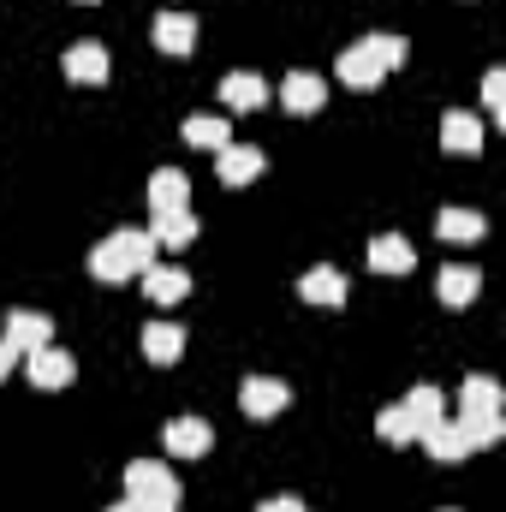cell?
<instances>
[{"mask_svg":"<svg viewBox=\"0 0 506 512\" xmlns=\"http://www.w3.org/2000/svg\"><path fill=\"white\" fill-rule=\"evenodd\" d=\"M501 411H459V435H465V447H489V441H501Z\"/></svg>","mask_w":506,"mask_h":512,"instance_id":"603a6c76","label":"cell"},{"mask_svg":"<svg viewBox=\"0 0 506 512\" xmlns=\"http://www.w3.org/2000/svg\"><path fill=\"white\" fill-rule=\"evenodd\" d=\"M0 340H6L12 352H42V346L54 340V322H48V316H36V310H12Z\"/></svg>","mask_w":506,"mask_h":512,"instance_id":"3957f363","label":"cell"},{"mask_svg":"<svg viewBox=\"0 0 506 512\" xmlns=\"http://www.w3.org/2000/svg\"><path fill=\"white\" fill-rule=\"evenodd\" d=\"M161 441H167L179 459H203L215 435H209V423H203V417H173V423L161 429Z\"/></svg>","mask_w":506,"mask_h":512,"instance_id":"5b68a950","label":"cell"},{"mask_svg":"<svg viewBox=\"0 0 506 512\" xmlns=\"http://www.w3.org/2000/svg\"><path fill=\"white\" fill-rule=\"evenodd\" d=\"M417 256H411V245L399 239V233H381L376 245H370V268H381V274H405Z\"/></svg>","mask_w":506,"mask_h":512,"instance_id":"44dd1931","label":"cell"},{"mask_svg":"<svg viewBox=\"0 0 506 512\" xmlns=\"http://www.w3.org/2000/svg\"><path fill=\"white\" fill-rule=\"evenodd\" d=\"M459 411H501V387L489 382V376H471L465 393H459Z\"/></svg>","mask_w":506,"mask_h":512,"instance_id":"484cf974","label":"cell"},{"mask_svg":"<svg viewBox=\"0 0 506 512\" xmlns=\"http://www.w3.org/2000/svg\"><path fill=\"white\" fill-rule=\"evenodd\" d=\"M298 292H304V304L340 310V304H346V274H340V268H310V274L298 280Z\"/></svg>","mask_w":506,"mask_h":512,"instance_id":"ba28073f","label":"cell"},{"mask_svg":"<svg viewBox=\"0 0 506 512\" xmlns=\"http://www.w3.org/2000/svg\"><path fill=\"white\" fill-rule=\"evenodd\" d=\"M30 382H36V387H66V382H72V358H66V352H54V346L30 352Z\"/></svg>","mask_w":506,"mask_h":512,"instance_id":"ffe728a7","label":"cell"},{"mask_svg":"<svg viewBox=\"0 0 506 512\" xmlns=\"http://www.w3.org/2000/svg\"><path fill=\"white\" fill-rule=\"evenodd\" d=\"M399 411H405V423H411V441H417L423 429H435V423H441V393H435V387H411Z\"/></svg>","mask_w":506,"mask_h":512,"instance_id":"e0dca14e","label":"cell"},{"mask_svg":"<svg viewBox=\"0 0 506 512\" xmlns=\"http://www.w3.org/2000/svg\"><path fill=\"white\" fill-rule=\"evenodd\" d=\"M256 512H304V501H292V495H280V501H262Z\"/></svg>","mask_w":506,"mask_h":512,"instance_id":"f546056e","label":"cell"},{"mask_svg":"<svg viewBox=\"0 0 506 512\" xmlns=\"http://www.w3.org/2000/svg\"><path fill=\"white\" fill-rule=\"evenodd\" d=\"M215 173H221V185H251L256 173H262V149H251V143L215 149Z\"/></svg>","mask_w":506,"mask_h":512,"instance_id":"277c9868","label":"cell"},{"mask_svg":"<svg viewBox=\"0 0 506 512\" xmlns=\"http://www.w3.org/2000/svg\"><path fill=\"white\" fill-rule=\"evenodd\" d=\"M483 102H489V114H495V120H506L501 108H506V72H489V78H483Z\"/></svg>","mask_w":506,"mask_h":512,"instance_id":"f1b7e54d","label":"cell"},{"mask_svg":"<svg viewBox=\"0 0 506 512\" xmlns=\"http://www.w3.org/2000/svg\"><path fill=\"white\" fill-rule=\"evenodd\" d=\"M108 512H143V507H137V501H131V495H126V501H120V507H108Z\"/></svg>","mask_w":506,"mask_h":512,"instance_id":"1f68e13d","label":"cell"},{"mask_svg":"<svg viewBox=\"0 0 506 512\" xmlns=\"http://www.w3.org/2000/svg\"><path fill=\"white\" fill-rule=\"evenodd\" d=\"M143 292H149V304H179L191 292V274L185 268H167V262H149L143 268Z\"/></svg>","mask_w":506,"mask_h":512,"instance_id":"52a82bcc","label":"cell"},{"mask_svg":"<svg viewBox=\"0 0 506 512\" xmlns=\"http://www.w3.org/2000/svg\"><path fill=\"white\" fill-rule=\"evenodd\" d=\"M441 143H447L453 155H471V149H483V126H477L471 114H447V120H441Z\"/></svg>","mask_w":506,"mask_h":512,"instance_id":"cb8c5ba5","label":"cell"},{"mask_svg":"<svg viewBox=\"0 0 506 512\" xmlns=\"http://www.w3.org/2000/svg\"><path fill=\"white\" fill-rule=\"evenodd\" d=\"M12 364H18V352H12V346H6V340H0V376H6V370H12Z\"/></svg>","mask_w":506,"mask_h":512,"instance_id":"4dcf8cb0","label":"cell"},{"mask_svg":"<svg viewBox=\"0 0 506 512\" xmlns=\"http://www.w3.org/2000/svg\"><path fill=\"white\" fill-rule=\"evenodd\" d=\"M435 233L471 245V239H483V215H477V209H441V215H435Z\"/></svg>","mask_w":506,"mask_h":512,"instance_id":"7402d4cb","label":"cell"},{"mask_svg":"<svg viewBox=\"0 0 506 512\" xmlns=\"http://www.w3.org/2000/svg\"><path fill=\"white\" fill-rule=\"evenodd\" d=\"M185 143H197V149H227V143H233L227 114H191V120H185Z\"/></svg>","mask_w":506,"mask_h":512,"instance_id":"ac0fdd59","label":"cell"},{"mask_svg":"<svg viewBox=\"0 0 506 512\" xmlns=\"http://www.w3.org/2000/svg\"><path fill=\"white\" fill-rule=\"evenodd\" d=\"M340 78H346L352 90H370V84H381V60L370 54V42H352V48L340 54Z\"/></svg>","mask_w":506,"mask_h":512,"instance_id":"9a60e30c","label":"cell"},{"mask_svg":"<svg viewBox=\"0 0 506 512\" xmlns=\"http://www.w3.org/2000/svg\"><path fill=\"white\" fill-rule=\"evenodd\" d=\"M364 42H370V54H376V60H381V72L405 60V42H399V36H364Z\"/></svg>","mask_w":506,"mask_h":512,"instance_id":"4316f807","label":"cell"},{"mask_svg":"<svg viewBox=\"0 0 506 512\" xmlns=\"http://www.w3.org/2000/svg\"><path fill=\"white\" fill-rule=\"evenodd\" d=\"M149 262H155V239L137 233V227H126V233H114V239H102V245L90 251V274H96V280H131V274H143Z\"/></svg>","mask_w":506,"mask_h":512,"instance_id":"6da1fadb","label":"cell"},{"mask_svg":"<svg viewBox=\"0 0 506 512\" xmlns=\"http://www.w3.org/2000/svg\"><path fill=\"white\" fill-rule=\"evenodd\" d=\"M381 441H399V447H405V441H411V423H405V411H399V405H393V411H381Z\"/></svg>","mask_w":506,"mask_h":512,"instance_id":"83f0119b","label":"cell"},{"mask_svg":"<svg viewBox=\"0 0 506 512\" xmlns=\"http://www.w3.org/2000/svg\"><path fill=\"white\" fill-rule=\"evenodd\" d=\"M239 405H245L251 417H274V411H286V382H268V376H251V382L239 387Z\"/></svg>","mask_w":506,"mask_h":512,"instance_id":"5bb4252c","label":"cell"},{"mask_svg":"<svg viewBox=\"0 0 506 512\" xmlns=\"http://www.w3.org/2000/svg\"><path fill=\"white\" fill-rule=\"evenodd\" d=\"M126 495L143 512H179V495H185V489L173 483L167 465H155V459H131L126 465Z\"/></svg>","mask_w":506,"mask_h":512,"instance_id":"7a4b0ae2","label":"cell"},{"mask_svg":"<svg viewBox=\"0 0 506 512\" xmlns=\"http://www.w3.org/2000/svg\"><path fill=\"white\" fill-rule=\"evenodd\" d=\"M322 96H328V84H322L316 72H292V78L280 84V102H286L292 114H316V108H322Z\"/></svg>","mask_w":506,"mask_h":512,"instance_id":"30bf717a","label":"cell"},{"mask_svg":"<svg viewBox=\"0 0 506 512\" xmlns=\"http://www.w3.org/2000/svg\"><path fill=\"white\" fill-rule=\"evenodd\" d=\"M477 286H483V274H477V268H459V262L441 268V280H435V292H441L447 310H465V304L477 298Z\"/></svg>","mask_w":506,"mask_h":512,"instance_id":"7c38bea8","label":"cell"},{"mask_svg":"<svg viewBox=\"0 0 506 512\" xmlns=\"http://www.w3.org/2000/svg\"><path fill=\"white\" fill-rule=\"evenodd\" d=\"M66 78L72 84H102L108 78V48L102 42H72L66 48Z\"/></svg>","mask_w":506,"mask_h":512,"instance_id":"8992f818","label":"cell"},{"mask_svg":"<svg viewBox=\"0 0 506 512\" xmlns=\"http://www.w3.org/2000/svg\"><path fill=\"white\" fill-rule=\"evenodd\" d=\"M221 102L239 108V114H245V108H262V102H268V84L251 78V72H233V78H221Z\"/></svg>","mask_w":506,"mask_h":512,"instance_id":"d6986e66","label":"cell"},{"mask_svg":"<svg viewBox=\"0 0 506 512\" xmlns=\"http://www.w3.org/2000/svg\"><path fill=\"white\" fill-rule=\"evenodd\" d=\"M143 352H149L155 364H179V358H185V328H179V322H149V328H143Z\"/></svg>","mask_w":506,"mask_h":512,"instance_id":"4fadbf2b","label":"cell"},{"mask_svg":"<svg viewBox=\"0 0 506 512\" xmlns=\"http://www.w3.org/2000/svg\"><path fill=\"white\" fill-rule=\"evenodd\" d=\"M185 197H191V179L179 167H155L149 173V203L155 209H185Z\"/></svg>","mask_w":506,"mask_h":512,"instance_id":"2e32d148","label":"cell"},{"mask_svg":"<svg viewBox=\"0 0 506 512\" xmlns=\"http://www.w3.org/2000/svg\"><path fill=\"white\" fill-rule=\"evenodd\" d=\"M149 239L155 245H191L197 239V221H191V209H155V221H149Z\"/></svg>","mask_w":506,"mask_h":512,"instance_id":"8fae6325","label":"cell"},{"mask_svg":"<svg viewBox=\"0 0 506 512\" xmlns=\"http://www.w3.org/2000/svg\"><path fill=\"white\" fill-rule=\"evenodd\" d=\"M155 48H161V54H191V48H197V18L161 12V18H155Z\"/></svg>","mask_w":506,"mask_h":512,"instance_id":"9c48e42d","label":"cell"},{"mask_svg":"<svg viewBox=\"0 0 506 512\" xmlns=\"http://www.w3.org/2000/svg\"><path fill=\"white\" fill-rule=\"evenodd\" d=\"M417 441H423L435 459H465V453H471V447H465V435H459V423H447V417H441L435 429H423Z\"/></svg>","mask_w":506,"mask_h":512,"instance_id":"d4e9b609","label":"cell"}]
</instances>
